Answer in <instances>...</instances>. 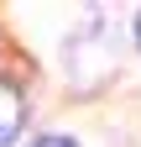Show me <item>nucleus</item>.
<instances>
[{
	"label": "nucleus",
	"mask_w": 141,
	"mask_h": 147,
	"mask_svg": "<svg viewBox=\"0 0 141 147\" xmlns=\"http://www.w3.org/2000/svg\"><path fill=\"white\" fill-rule=\"evenodd\" d=\"M31 147H78V142H73V137H37Z\"/></svg>",
	"instance_id": "f03ea898"
},
{
	"label": "nucleus",
	"mask_w": 141,
	"mask_h": 147,
	"mask_svg": "<svg viewBox=\"0 0 141 147\" xmlns=\"http://www.w3.org/2000/svg\"><path fill=\"white\" fill-rule=\"evenodd\" d=\"M136 42H141V11H136Z\"/></svg>",
	"instance_id": "7ed1b4c3"
},
{
	"label": "nucleus",
	"mask_w": 141,
	"mask_h": 147,
	"mask_svg": "<svg viewBox=\"0 0 141 147\" xmlns=\"http://www.w3.org/2000/svg\"><path fill=\"white\" fill-rule=\"evenodd\" d=\"M16 126H21V105H16L11 95H0V147H11Z\"/></svg>",
	"instance_id": "f257e3e1"
}]
</instances>
